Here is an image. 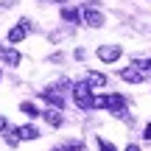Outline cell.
I'll list each match as a JSON object with an SVG mask.
<instances>
[{"mask_svg": "<svg viewBox=\"0 0 151 151\" xmlns=\"http://www.w3.org/2000/svg\"><path fill=\"white\" fill-rule=\"evenodd\" d=\"M73 101L78 109H92V87L87 81H78L73 84Z\"/></svg>", "mask_w": 151, "mask_h": 151, "instance_id": "obj_1", "label": "cell"}, {"mask_svg": "<svg viewBox=\"0 0 151 151\" xmlns=\"http://www.w3.org/2000/svg\"><path fill=\"white\" fill-rule=\"evenodd\" d=\"M31 20H25V17H22V20H20V25H14V28H11V31H9V37H6V39H9V45H17V42H22V39H25V34L28 31H31Z\"/></svg>", "mask_w": 151, "mask_h": 151, "instance_id": "obj_2", "label": "cell"}, {"mask_svg": "<svg viewBox=\"0 0 151 151\" xmlns=\"http://www.w3.org/2000/svg\"><path fill=\"white\" fill-rule=\"evenodd\" d=\"M81 17H84V22L90 28H101L104 25V14L95 9V6H84V9H81Z\"/></svg>", "mask_w": 151, "mask_h": 151, "instance_id": "obj_3", "label": "cell"}, {"mask_svg": "<svg viewBox=\"0 0 151 151\" xmlns=\"http://www.w3.org/2000/svg\"><path fill=\"white\" fill-rule=\"evenodd\" d=\"M62 90H65V84H59V87H48V90H42V98L48 104H53L56 109H62L65 106V95H62Z\"/></svg>", "mask_w": 151, "mask_h": 151, "instance_id": "obj_4", "label": "cell"}, {"mask_svg": "<svg viewBox=\"0 0 151 151\" xmlns=\"http://www.w3.org/2000/svg\"><path fill=\"white\" fill-rule=\"evenodd\" d=\"M120 53H123V50H120L118 45H101V48H98V59L106 62V65L118 62V59H120Z\"/></svg>", "mask_w": 151, "mask_h": 151, "instance_id": "obj_5", "label": "cell"}, {"mask_svg": "<svg viewBox=\"0 0 151 151\" xmlns=\"http://www.w3.org/2000/svg\"><path fill=\"white\" fill-rule=\"evenodd\" d=\"M120 78H123V81H129V84H140L146 76H143L140 65H134V67H123V70H120Z\"/></svg>", "mask_w": 151, "mask_h": 151, "instance_id": "obj_6", "label": "cell"}, {"mask_svg": "<svg viewBox=\"0 0 151 151\" xmlns=\"http://www.w3.org/2000/svg\"><path fill=\"white\" fill-rule=\"evenodd\" d=\"M123 106H126V98L123 95H106V101H104V109H109V112H123Z\"/></svg>", "mask_w": 151, "mask_h": 151, "instance_id": "obj_7", "label": "cell"}, {"mask_svg": "<svg viewBox=\"0 0 151 151\" xmlns=\"http://www.w3.org/2000/svg\"><path fill=\"white\" fill-rule=\"evenodd\" d=\"M0 59H3V62H6L9 67H17V65H20V59H22V56L17 53L14 48H3V45H0Z\"/></svg>", "mask_w": 151, "mask_h": 151, "instance_id": "obj_8", "label": "cell"}, {"mask_svg": "<svg viewBox=\"0 0 151 151\" xmlns=\"http://www.w3.org/2000/svg\"><path fill=\"white\" fill-rule=\"evenodd\" d=\"M87 84L101 90V87H106V76H104V73H98V70H90V73H87Z\"/></svg>", "mask_w": 151, "mask_h": 151, "instance_id": "obj_9", "label": "cell"}, {"mask_svg": "<svg viewBox=\"0 0 151 151\" xmlns=\"http://www.w3.org/2000/svg\"><path fill=\"white\" fill-rule=\"evenodd\" d=\"M17 137H20V140H37L39 129L37 126H20V129H17Z\"/></svg>", "mask_w": 151, "mask_h": 151, "instance_id": "obj_10", "label": "cell"}, {"mask_svg": "<svg viewBox=\"0 0 151 151\" xmlns=\"http://www.w3.org/2000/svg\"><path fill=\"white\" fill-rule=\"evenodd\" d=\"M42 115H45V120H48L50 126H56V129L62 126V115H59V109H56V106H53V109H45Z\"/></svg>", "mask_w": 151, "mask_h": 151, "instance_id": "obj_11", "label": "cell"}, {"mask_svg": "<svg viewBox=\"0 0 151 151\" xmlns=\"http://www.w3.org/2000/svg\"><path fill=\"white\" fill-rule=\"evenodd\" d=\"M20 112H22V115H28V118H39V115H42L31 101H22V104H20Z\"/></svg>", "mask_w": 151, "mask_h": 151, "instance_id": "obj_12", "label": "cell"}, {"mask_svg": "<svg viewBox=\"0 0 151 151\" xmlns=\"http://www.w3.org/2000/svg\"><path fill=\"white\" fill-rule=\"evenodd\" d=\"M62 17H65L67 22H78V20H81V11H76V9H62Z\"/></svg>", "mask_w": 151, "mask_h": 151, "instance_id": "obj_13", "label": "cell"}, {"mask_svg": "<svg viewBox=\"0 0 151 151\" xmlns=\"http://www.w3.org/2000/svg\"><path fill=\"white\" fill-rule=\"evenodd\" d=\"M98 148H101V151H115V146L109 140H104V137H98Z\"/></svg>", "mask_w": 151, "mask_h": 151, "instance_id": "obj_14", "label": "cell"}, {"mask_svg": "<svg viewBox=\"0 0 151 151\" xmlns=\"http://www.w3.org/2000/svg\"><path fill=\"white\" fill-rule=\"evenodd\" d=\"M6 143H9V146H17V143H20V137H17V129L11 132V134H6Z\"/></svg>", "mask_w": 151, "mask_h": 151, "instance_id": "obj_15", "label": "cell"}, {"mask_svg": "<svg viewBox=\"0 0 151 151\" xmlns=\"http://www.w3.org/2000/svg\"><path fill=\"white\" fill-rule=\"evenodd\" d=\"M67 151H84V146H81V143H70V146H67Z\"/></svg>", "mask_w": 151, "mask_h": 151, "instance_id": "obj_16", "label": "cell"}, {"mask_svg": "<svg viewBox=\"0 0 151 151\" xmlns=\"http://www.w3.org/2000/svg\"><path fill=\"white\" fill-rule=\"evenodd\" d=\"M143 137H146V140H151V123L146 126V132H143Z\"/></svg>", "mask_w": 151, "mask_h": 151, "instance_id": "obj_17", "label": "cell"}, {"mask_svg": "<svg viewBox=\"0 0 151 151\" xmlns=\"http://www.w3.org/2000/svg\"><path fill=\"white\" fill-rule=\"evenodd\" d=\"M0 132H6V118L0 115Z\"/></svg>", "mask_w": 151, "mask_h": 151, "instance_id": "obj_18", "label": "cell"}, {"mask_svg": "<svg viewBox=\"0 0 151 151\" xmlns=\"http://www.w3.org/2000/svg\"><path fill=\"white\" fill-rule=\"evenodd\" d=\"M140 67H146V70H151V59H148V62H143V65H140Z\"/></svg>", "mask_w": 151, "mask_h": 151, "instance_id": "obj_19", "label": "cell"}, {"mask_svg": "<svg viewBox=\"0 0 151 151\" xmlns=\"http://www.w3.org/2000/svg\"><path fill=\"white\" fill-rule=\"evenodd\" d=\"M126 151H140V148H137V146H126Z\"/></svg>", "mask_w": 151, "mask_h": 151, "instance_id": "obj_20", "label": "cell"}, {"mask_svg": "<svg viewBox=\"0 0 151 151\" xmlns=\"http://www.w3.org/2000/svg\"><path fill=\"white\" fill-rule=\"evenodd\" d=\"M50 151H67V148H62V146H56V148H50Z\"/></svg>", "mask_w": 151, "mask_h": 151, "instance_id": "obj_21", "label": "cell"}, {"mask_svg": "<svg viewBox=\"0 0 151 151\" xmlns=\"http://www.w3.org/2000/svg\"><path fill=\"white\" fill-rule=\"evenodd\" d=\"M56 3H65V0H56Z\"/></svg>", "mask_w": 151, "mask_h": 151, "instance_id": "obj_22", "label": "cell"}, {"mask_svg": "<svg viewBox=\"0 0 151 151\" xmlns=\"http://www.w3.org/2000/svg\"><path fill=\"white\" fill-rule=\"evenodd\" d=\"M0 78H3V73H0Z\"/></svg>", "mask_w": 151, "mask_h": 151, "instance_id": "obj_23", "label": "cell"}]
</instances>
